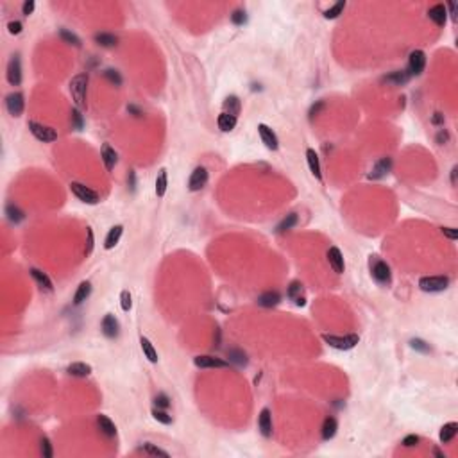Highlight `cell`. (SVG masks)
<instances>
[{
  "label": "cell",
  "instance_id": "obj_1",
  "mask_svg": "<svg viewBox=\"0 0 458 458\" xmlns=\"http://www.w3.org/2000/svg\"><path fill=\"white\" fill-rule=\"evenodd\" d=\"M70 95L73 99V104L77 110H84L86 108V93H88V73H77L73 75L70 84Z\"/></svg>",
  "mask_w": 458,
  "mask_h": 458
},
{
  "label": "cell",
  "instance_id": "obj_2",
  "mask_svg": "<svg viewBox=\"0 0 458 458\" xmlns=\"http://www.w3.org/2000/svg\"><path fill=\"white\" fill-rule=\"evenodd\" d=\"M324 342L331 348L338 349V351H349V349L356 348V344L360 342V337L356 333H351V335H344V337H338V335H324Z\"/></svg>",
  "mask_w": 458,
  "mask_h": 458
},
{
  "label": "cell",
  "instance_id": "obj_3",
  "mask_svg": "<svg viewBox=\"0 0 458 458\" xmlns=\"http://www.w3.org/2000/svg\"><path fill=\"white\" fill-rule=\"evenodd\" d=\"M449 287V277L447 276H424L419 279V288L422 292H444Z\"/></svg>",
  "mask_w": 458,
  "mask_h": 458
},
{
  "label": "cell",
  "instance_id": "obj_4",
  "mask_svg": "<svg viewBox=\"0 0 458 458\" xmlns=\"http://www.w3.org/2000/svg\"><path fill=\"white\" fill-rule=\"evenodd\" d=\"M29 131L33 133L34 138L39 140V142H43V144H50V142H55V140H57L55 129L45 126V124H39V122H34V120L29 122Z\"/></svg>",
  "mask_w": 458,
  "mask_h": 458
},
{
  "label": "cell",
  "instance_id": "obj_5",
  "mask_svg": "<svg viewBox=\"0 0 458 458\" xmlns=\"http://www.w3.org/2000/svg\"><path fill=\"white\" fill-rule=\"evenodd\" d=\"M370 274H372L376 283H380V285H390V281H392L390 267H388V263L383 261V259L370 261Z\"/></svg>",
  "mask_w": 458,
  "mask_h": 458
},
{
  "label": "cell",
  "instance_id": "obj_6",
  "mask_svg": "<svg viewBox=\"0 0 458 458\" xmlns=\"http://www.w3.org/2000/svg\"><path fill=\"white\" fill-rule=\"evenodd\" d=\"M70 190H72V193L79 201H83L86 204H97L100 201L99 193L95 192V190H92L90 186H86V184H83V183H75V181L70 183Z\"/></svg>",
  "mask_w": 458,
  "mask_h": 458
},
{
  "label": "cell",
  "instance_id": "obj_7",
  "mask_svg": "<svg viewBox=\"0 0 458 458\" xmlns=\"http://www.w3.org/2000/svg\"><path fill=\"white\" fill-rule=\"evenodd\" d=\"M7 83L11 86H18L22 83V61H20V55L15 54L11 55V59L7 63V72H6Z\"/></svg>",
  "mask_w": 458,
  "mask_h": 458
},
{
  "label": "cell",
  "instance_id": "obj_8",
  "mask_svg": "<svg viewBox=\"0 0 458 458\" xmlns=\"http://www.w3.org/2000/svg\"><path fill=\"white\" fill-rule=\"evenodd\" d=\"M426 67V54L424 50H412L408 57V75H421Z\"/></svg>",
  "mask_w": 458,
  "mask_h": 458
},
{
  "label": "cell",
  "instance_id": "obj_9",
  "mask_svg": "<svg viewBox=\"0 0 458 458\" xmlns=\"http://www.w3.org/2000/svg\"><path fill=\"white\" fill-rule=\"evenodd\" d=\"M210 179V174H208V168L206 166H197L195 170L192 172V176L188 179V188L190 192H199L206 186V183Z\"/></svg>",
  "mask_w": 458,
  "mask_h": 458
},
{
  "label": "cell",
  "instance_id": "obj_10",
  "mask_svg": "<svg viewBox=\"0 0 458 458\" xmlns=\"http://www.w3.org/2000/svg\"><path fill=\"white\" fill-rule=\"evenodd\" d=\"M6 108L9 111V115L13 116H20L23 113V108H25V100H23V95L20 92H13L6 97Z\"/></svg>",
  "mask_w": 458,
  "mask_h": 458
},
{
  "label": "cell",
  "instance_id": "obj_11",
  "mask_svg": "<svg viewBox=\"0 0 458 458\" xmlns=\"http://www.w3.org/2000/svg\"><path fill=\"white\" fill-rule=\"evenodd\" d=\"M258 133H259V138H261V142L265 144L267 149H271V150H277V149H279V140H277L276 133L272 131L271 127L265 126V124H259V126H258Z\"/></svg>",
  "mask_w": 458,
  "mask_h": 458
},
{
  "label": "cell",
  "instance_id": "obj_12",
  "mask_svg": "<svg viewBox=\"0 0 458 458\" xmlns=\"http://www.w3.org/2000/svg\"><path fill=\"white\" fill-rule=\"evenodd\" d=\"M193 364L197 365L199 369H227L229 364L215 356H197L193 360Z\"/></svg>",
  "mask_w": 458,
  "mask_h": 458
},
{
  "label": "cell",
  "instance_id": "obj_13",
  "mask_svg": "<svg viewBox=\"0 0 458 458\" xmlns=\"http://www.w3.org/2000/svg\"><path fill=\"white\" fill-rule=\"evenodd\" d=\"M328 263H330V267L333 269L335 274H342V272L346 271L344 256L338 247H330V251H328Z\"/></svg>",
  "mask_w": 458,
  "mask_h": 458
},
{
  "label": "cell",
  "instance_id": "obj_14",
  "mask_svg": "<svg viewBox=\"0 0 458 458\" xmlns=\"http://www.w3.org/2000/svg\"><path fill=\"white\" fill-rule=\"evenodd\" d=\"M100 328H102V333H104V337L108 338H116L118 337V330H120V326H118V320H116L115 315L108 313L102 319V322H100Z\"/></svg>",
  "mask_w": 458,
  "mask_h": 458
},
{
  "label": "cell",
  "instance_id": "obj_15",
  "mask_svg": "<svg viewBox=\"0 0 458 458\" xmlns=\"http://www.w3.org/2000/svg\"><path fill=\"white\" fill-rule=\"evenodd\" d=\"M428 17H430V20L435 25H439V27H444L447 22V9L444 4H437V6L430 7V11H428Z\"/></svg>",
  "mask_w": 458,
  "mask_h": 458
},
{
  "label": "cell",
  "instance_id": "obj_16",
  "mask_svg": "<svg viewBox=\"0 0 458 458\" xmlns=\"http://www.w3.org/2000/svg\"><path fill=\"white\" fill-rule=\"evenodd\" d=\"M258 428H259V431H261V435L267 437V439L272 435V414L269 408H263L259 412Z\"/></svg>",
  "mask_w": 458,
  "mask_h": 458
},
{
  "label": "cell",
  "instance_id": "obj_17",
  "mask_svg": "<svg viewBox=\"0 0 458 458\" xmlns=\"http://www.w3.org/2000/svg\"><path fill=\"white\" fill-rule=\"evenodd\" d=\"M97 426H99L100 433L104 437H108V439L116 437V426L108 415H99V417H97Z\"/></svg>",
  "mask_w": 458,
  "mask_h": 458
},
{
  "label": "cell",
  "instance_id": "obj_18",
  "mask_svg": "<svg viewBox=\"0 0 458 458\" xmlns=\"http://www.w3.org/2000/svg\"><path fill=\"white\" fill-rule=\"evenodd\" d=\"M100 158H102V163H104L106 170H113L116 165V152L115 149L111 147L110 144H104L102 145V149H100Z\"/></svg>",
  "mask_w": 458,
  "mask_h": 458
},
{
  "label": "cell",
  "instance_id": "obj_19",
  "mask_svg": "<svg viewBox=\"0 0 458 458\" xmlns=\"http://www.w3.org/2000/svg\"><path fill=\"white\" fill-rule=\"evenodd\" d=\"M281 301V295L276 290H269V292H263L258 297V304L263 306V308H272V306H277Z\"/></svg>",
  "mask_w": 458,
  "mask_h": 458
},
{
  "label": "cell",
  "instance_id": "obj_20",
  "mask_svg": "<svg viewBox=\"0 0 458 458\" xmlns=\"http://www.w3.org/2000/svg\"><path fill=\"white\" fill-rule=\"evenodd\" d=\"M31 276L34 277V281L38 283V287L41 290H45V292H52L54 290V285L50 281V277L45 272L39 271V269H31Z\"/></svg>",
  "mask_w": 458,
  "mask_h": 458
},
{
  "label": "cell",
  "instance_id": "obj_21",
  "mask_svg": "<svg viewBox=\"0 0 458 458\" xmlns=\"http://www.w3.org/2000/svg\"><path fill=\"white\" fill-rule=\"evenodd\" d=\"M287 295L292 299L297 306H304V303H306L303 297V283H299V281L290 283V287H288V290H287Z\"/></svg>",
  "mask_w": 458,
  "mask_h": 458
},
{
  "label": "cell",
  "instance_id": "obj_22",
  "mask_svg": "<svg viewBox=\"0 0 458 458\" xmlns=\"http://www.w3.org/2000/svg\"><path fill=\"white\" fill-rule=\"evenodd\" d=\"M392 168V160L390 158H381L378 163L374 165L372 172H370V177L372 179H380V177H385Z\"/></svg>",
  "mask_w": 458,
  "mask_h": 458
},
{
  "label": "cell",
  "instance_id": "obj_23",
  "mask_svg": "<svg viewBox=\"0 0 458 458\" xmlns=\"http://www.w3.org/2000/svg\"><path fill=\"white\" fill-rule=\"evenodd\" d=\"M67 372L73 378H86L92 374V365L84 364V362H75V364L68 365Z\"/></svg>",
  "mask_w": 458,
  "mask_h": 458
},
{
  "label": "cell",
  "instance_id": "obj_24",
  "mask_svg": "<svg viewBox=\"0 0 458 458\" xmlns=\"http://www.w3.org/2000/svg\"><path fill=\"white\" fill-rule=\"evenodd\" d=\"M306 160H308V166L310 172L313 174L317 179H322V172H320V161H319V154L315 152L313 149L306 150Z\"/></svg>",
  "mask_w": 458,
  "mask_h": 458
},
{
  "label": "cell",
  "instance_id": "obj_25",
  "mask_svg": "<svg viewBox=\"0 0 458 458\" xmlns=\"http://www.w3.org/2000/svg\"><path fill=\"white\" fill-rule=\"evenodd\" d=\"M337 430H338V422L335 417H326L324 422H322V439L324 440H330V439H333V437L337 435Z\"/></svg>",
  "mask_w": 458,
  "mask_h": 458
},
{
  "label": "cell",
  "instance_id": "obj_26",
  "mask_svg": "<svg viewBox=\"0 0 458 458\" xmlns=\"http://www.w3.org/2000/svg\"><path fill=\"white\" fill-rule=\"evenodd\" d=\"M140 346H142V351H144L145 358L149 360L150 364H158V351H156V348L152 346V342H150L147 337H142L140 338Z\"/></svg>",
  "mask_w": 458,
  "mask_h": 458
},
{
  "label": "cell",
  "instance_id": "obj_27",
  "mask_svg": "<svg viewBox=\"0 0 458 458\" xmlns=\"http://www.w3.org/2000/svg\"><path fill=\"white\" fill-rule=\"evenodd\" d=\"M217 124H219V129H220V131L229 133V131H233V129L237 127V116L227 115V113L222 111L220 115H219V118H217Z\"/></svg>",
  "mask_w": 458,
  "mask_h": 458
},
{
  "label": "cell",
  "instance_id": "obj_28",
  "mask_svg": "<svg viewBox=\"0 0 458 458\" xmlns=\"http://www.w3.org/2000/svg\"><path fill=\"white\" fill-rule=\"evenodd\" d=\"M457 433H458L457 422H447V424H444L440 428V435H439V439H440L442 444H449V442L457 437Z\"/></svg>",
  "mask_w": 458,
  "mask_h": 458
},
{
  "label": "cell",
  "instance_id": "obj_29",
  "mask_svg": "<svg viewBox=\"0 0 458 458\" xmlns=\"http://www.w3.org/2000/svg\"><path fill=\"white\" fill-rule=\"evenodd\" d=\"M122 233H124V227L118 224V226H113L110 229V233H108V237H106V242H104V247L110 251V249H113L116 245V243L120 242L122 238Z\"/></svg>",
  "mask_w": 458,
  "mask_h": 458
},
{
  "label": "cell",
  "instance_id": "obj_30",
  "mask_svg": "<svg viewBox=\"0 0 458 458\" xmlns=\"http://www.w3.org/2000/svg\"><path fill=\"white\" fill-rule=\"evenodd\" d=\"M90 293H92V283H90V281H83L77 287L75 293H73V303H75V304L84 303V301L90 297Z\"/></svg>",
  "mask_w": 458,
  "mask_h": 458
},
{
  "label": "cell",
  "instance_id": "obj_31",
  "mask_svg": "<svg viewBox=\"0 0 458 458\" xmlns=\"http://www.w3.org/2000/svg\"><path fill=\"white\" fill-rule=\"evenodd\" d=\"M166 186H168V176H166V170L161 168L156 176V195L158 197H163L166 193Z\"/></svg>",
  "mask_w": 458,
  "mask_h": 458
},
{
  "label": "cell",
  "instance_id": "obj_32",
  "mask_svg": "<svg viewBox=\"0 0 458 458\" xmlns=\"http://www.w3.org/2000/svg\"><path fill=\"white\" fill-rule=\"evenodd\" d=\"M95 41H97V45H100V47L110 49V47H115V45L118 43V38H116L115 34L99 33V34H95Z\"/></svg>",
  "mask_w": 458,
  "mask_h": 458
},
{
  "label": "cell",
  "instance_id": "obj_33",
  "mask_svg": "<svg viewBox=\"0 0 458 458\" xmlns=\"http://www.w3.org/2000/svg\"><path fill=\"white\" fill-rule=\"evenodd\" d=\"M240 100H238V97H235V95H231V97H227L226 100H224V113H227V115H233L237 116L238 113H240Z\"/></svg>",
  "mask_w": 458,
  "mask_h": 458
},
{
  "label": "cell",
  "instance_id": "obj_34",
  "mask_svg": "<svg viewBox=\"0 0 458 458\" xmlns=\"http://www.w3.org/2000/svg\"><path fill=\"white\" fill-rule=\"evenodd\" d=\"M227 358H229V362L237 364L238 367H245L247 365V354L240 351V349H229L227 351Z\"/></svg>",
  "mask_w": 458,
  "mask_h": 458
},
{
  "label": "cell",
  "instance_id": "obj_35",
  "mask_svg": "<svg viewBox=\"0 0 458 458\" xmlns=\"http://www.w3.org/2000/svg\"><path fill=\"white\" fill-rule=\"evenodd\" d=\"M408 79H410L408 73H404V72H401V70H398V72H394V73H390V75H386L385 83H390V84H394V86H403V84L408 83Z\"/></svg>",
  "mask_w": 458,
  "mask_h": 458
},
{
  "label": "cell",
  "instance_id": "obj_36",
  "mask_svg": "<svg viewBox=\"0 0 458 458\" xmlns=\"http://www.w3.org/2000/svg\"><path fill=\"white\" fill-rule=\"evenodd\" d=\"M295 224H297V215H295V213H290V215H287L281 222H279V224H277V233L290 231Z\"/></svg>",
  "mask_w": 458,
  "mask_h": 458
},
{
  "label": "cell",
  "instance_id": "obj_37",
  "mask_svg": "<svg viewBox=\"0 0 458 458\" xmlns=\"http://www.w3.org/2000/svg\"><path fill=\"white\" fill-rule=\"evenodd\" d=\"M6 215H7V219H9L11 222H15V224H18L20 220H23V211L15 204L6 206Z\"/></svg>",
  "mask_w": 458,
  "mask_h": 458
},
{
  "label": "cell",
  "instance_id": "obj_38",
  "mask_svg": "<svg viewBox=\"0 0 458 458\" xmlns=\"http://www.w3.org/2000/svg\"><path fill=\"white\" fill-rule=\"evenodd\" d=\"M344 7H346V2H337L335 6L328 7L324 11V18H328V20H333V18H337L340 13L344 11Z\"/></svg>",
  "mask_w": 458,
  "mask_h": 458
},
{
  "label": "cell",
  "instance_id": "obj_39",
  "mask_svg": "<svg viewBox=\"0 0 458 458\" xmlns=\"http://www.w3.org/2000/svg\"><path fill=\"white\" fill-rule=\"evenodd\" d=\"M59 36H61L63 41H67V43L73 45V47H81V39H79V36H75V34L70 33V31H67V29H61Z\"/></svg>",
  "mask_w": 458,
  "mask_h": 458
},
{
  "label": "cell",
  "instance_id": "obj_40",
  "mask_svg": "<svg viewBox=\"0 0 458 458\" xmlns=\"http://www.w3.org/2000/svg\"><path fill=\"white\" fill-rule=\"evenodd\" d=\"M144 451L147 453V455H150V457H163V458H168V453L165 451V449H161V447L154 446V444H150V442H147L144 446Z\"/></svg>",
  "mask_w": 458,
  "mask_h": 458
},
{
  "label": "cell",
  "instance_id": "obj_41",
  "mask_svg": "<svg viewBox=\"0 0 458 458\" xmlns=\"http://www.w3.org/2000/svg\"><path fill=\"white\" fill-rule=\"evenodd\" d=\"M152 417L156 421H160L163 424H170L172 422V415H168L163 408H152Z\"/></svg>",
  "mask_w": 458,
  "mask_h": 458
},
{
  "label": "cell",
  "instance_id": "obj_42",
  "mask_svg": "<svg viewBox=\"0 0 458 458\" xmlns=\"http://www.w3.org/2000/svg\"><path fill=\"white\" fill-rule=\"evenodd\" d=\"M39 449H41L43 458H52V455H54V451H52V444H50V440L47 439V437H43V439L39 440Z\"/></svg>",
  "mask_w": 458,
  "mask_h": 458
},
{
  "label": "cell",
  "instance_id": "obj_43",
  "mask_svg": "<svg viewBox=\"0 0 458 458\" xmlns=\"http://www.w3.org/2000/svg\"><path fill=\"white\" fill-rule=\"evenodd\" d=\"M120 306L124 311H129L131 310V306H133V299H131V293H129V290H122L120 293Z\"/></svg>",
  "mask_w": 458,
  "mask_h": 458
},
{
  "label": "cell",
  "instance_id": "obj_44",
  "mask_svg": "<svg viewBox=\"0 0 458 458\" xmlns=\"http://www.w3.org/2000/svg\"><path fill=\"white\" fill-rule=\"evenodd\" d=\"M104 77L108 79V81H110L111 84H115V86H120V84H122L120 73L116 72V70H111V68H110V70H106V72H104Z\"/></svg>",
  "mask_w": 458,
  "mask_h": 458
},
{
  "label": "cell",
  "instance_id": "obj_45",
  "mask_svg": "<svg viewBox=\"0 0 458 458\" xmlns=\"http://www.w3.org/2000/svg\"><path fill=\"white\" fill-rule=\"evenodd\" d=\"M245 20H247V17H245V11H243V9H237V11L231 15V22L235 23V25H243Z\"/></svg>",
  "mask_w": 458,
  "mask_h": 458
},
{
  "label": "cell",
  "instance_id": "obj_46",
  "mask_svg": "<svg viewBox=\"0 0 458 458\" xmlns=\"http://www.w3.org/2000/svg\"><path fill=\"white\" fill-rule=\"evenodd\" d=\"M154 401H156V404H158V408L166 410V408H168V406H170V399H168V396H166V394H163V392H161V394H158V396H156V399H154Z\"/></svg>",
  "mask_w": 458,
  "mask_h": 458
},
{
  "label": "cell",
  "instance_id": "obj_47",
  "mask_svg": "<svg viewBox=\"0 0 458 458\" xmlns=\"http://www.w3.org/2000/svg\"><path fill=\"white\" fill-rule=\"evenodd\" d=\"M412 348L414 349H419V351H422V353H430V346H426L424 340H421V338H414L412 340Z\"/></svg>",
  "mask_w": 458,
  "mask_h": 458
},
{
  "label": "cell",
  "instance_id": "obj_48",
  "mask_svg": "<svg viewBox=\"0 0 458 458\" xmlns=\"http://www.w3.org/2000/svg\"><path fill=\"white\" fill-rule=\"evenodd\" d=\"M22 22H18V20H13V22L7 23V31H9V34H20L22 33Z\"/></svg>",
  "mask_w": 458,
  "mask_h": 458
},
{
  "label": "cell",
  "instance_id": "obj_49",
  "mask_svg": "<svg viewBox=\"0 0 458 458\" xmlns=\"http://www.w3.org/2000/svg\"><path fill=\"white\" fill-rule=\"evenodd\" d=\"M72 122H73V127H75L77 131H81V129H83V116H81L79 110H73L72 111Z\"/></svg>",
  "mask_w": 458,
  "mask_h": 458
},
{
  "label": "cell",
  "instance_id": "obj_50",
  "mask_svg": "<svg viewBox=\"0 0 458 458\" xmlns=\"http://www.w3.org/2000/svg\"><path fill=\"white\" fill-rule=\"evenodd\" d=\"M417 444H419V437L417 435H406L403 439L404 447H414V446H417Z\"/></svg>",
  "mask_w": 458,
  "mask_h": 458
},
{
  "label": "cell",
  "instance_id": "obj_51",
  "mask_svg": "<svg viewBox=\"0 0 458 458\" xmlns=\"http://www.w3.org/2000/svg\"><path fill=\"white\" fill-rule=\"evenodd\" d=\"M34 7H36V4H34V0H25L22 6V13L25 15V17H29V15H33Z\"/></svg>",
  "mask_w": 458,
  "mask_h": 458
},
{
  "label": "cell",
  "instance_id": "obj_52",
  "mask_svg": "<svg viewBox=\"0 0 458 458\" xmlns=\"http://www.w3.org/2000/svg\"><path fill=\"white\" fill-rule=\"evenodd\" d=\"M442 235L447 237L449 240H457L458 238V231L455 227H442Z\"/></svg>",
  "mask_w": 458,
  "mask_h": 458
},
{
  "label": "cell",
  "instance_id": "obj_53",
  "mask_svg": "<svg viewBox=\"0 0 458 458\" xmlns=\"http://www.w3.org/2000/svg\"><path fill=\"white\" fill-rule=\"evenodd\" d=\"M86 235H88V247H86V254H90L93 251V231L92 229H86Z\"/></svg>",
  "mask_w": 458,
  "mask_h": 458
},
{
  "label": "cell",
  "instance_id": "obj_54",
  "mask_svg": "<svg viewBox=\"0 0 458 458\" xmlns=\"http://www.w3.org/2000/svg\"><path fill=\"white\" fill-rule=\"evenodd\" d=\"M322 108H324V102H322V100H319V102H317V106H311V110H310V116L313 118L315 115H319V111L322 110Z\"/></svg>",
  "mask_w": 458,
  "mask_h": 458
},
{
  "label": "cell",
  "instance_id": "obj_55",
  "mask_svg": "<svg viewBox=\"0 0 458 458\" xmlns=\"http://www.w3.org/2000/svg\"><path fill=\"white\" fill-rule=\"evenodd\" d=\"M446 9H449L447 15H451L453 20H457V4H455V2H449V4L446 6Z\"/></svg>",
  "mask_w": 458,
  "mask_h": 458
},
{
  "label": "cell",
  "instance_id": "obj_56",
  "mask_svg": "<svg viewBox=\"0 0 458 458\" xmlns=\"http://www.w3.org/2000/svg\"><path fill=\"white\" fill-rule=\"evenodd\" d=\"M447 138H449V136H447L446 131H440V133L437 134V142H439V144H444V142H446Z\"/></svg>",
  "mask_w": 458,
  "mask_h": 458
},
{
  "label": "cell",
  "instance_id": "obj_57",
  "mask_svg": "<svg viewBox=\"0 0 458 458\" xmlns=\"http://www.w3.org/2000/svg\"><path fill=\"white\" fill-rule=\"evenodd\" d=\"M457 170H458V166L455 165L451 168V184H457Z\"/></svg>",
  "mask_w": 458,
  "mask_h": 458
},
{
  "label": "cell",
  "instance_id": "obj_58",
  "mask_svg": "<svg viewBox=\"0 0 458 458\" xmlns=\"http://www.w3.org/2000/svg\"><path fill=\"white\" fill-rule=\"evenodd\" d=\"M442 122V115L440 113H435V116H433V124H440Z\"/></svg>",
  "mask_w": 458,
  "mask_h": 458
},
{
  "label": "cell",
  "instance_id": "obj_59",
  "mask_svg": "<svg viewBox=\"0 0 458 458\" xmlns=\"http://www.w3.org/2000/svg\"><path fill=\"white\" fill-rule=\"evenodd\" d=\"M433 453H435L437 457H440V458H446V455H444V453H442V451H439V449H433Z\"/></svg>",
  "mask_w": 458,
  "mask_h": 458
}]
</instances>
